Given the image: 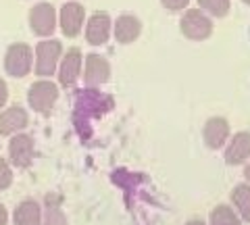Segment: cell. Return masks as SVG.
Here are the masks:
<instances>
[{"label":"cell","instance_id":"1","mask_svg":"<svg viewBox=\"0 0 250 225\" xmlns=\"http://www.w3.org/2000/svg\"><path fill=\"white\" fill-rule=\"evenodd\" d=\"M179 32L192 42H205L215 32L213 17H208L200 9H186L182 21H179Z\"/></svg>","mask_w":250,"mask_h":225},{"label":"cell","instance_id":"2","mask_svg":"<svg viewBox=\"0 0 250 225\" xmlns=\"http://www.w3.org/2000/svg\"><path fill=\"white\" fill-rule=\"evenodd\" d=\"M59 100V86L50 80H40L31 83L27 90V102L40 115H48Z\"/></svg>","mask_w":250,"mask_h":225},{"label":"cell","instance_id":"3","mask_svg":"<svg viewBox=\"0 0 250 225\" xmlns=\"http://www.w3.org/2000/svg\"><path fill=\"white\" fill-rule=\"evenodd\" d=\"M61 57H62V44L59 40H42V42H38L34 73H38L40 77L54 75L57 73Z\"/></svg>","mask_w":250,"mask_h":225},{"label":"cell","instance_id":"4","mask_svg":"<svg viewBox=\"0 0 250 225\" xmlns=\"http://www.w3.org/2000/svg\"><path fill=\"white\" fill-rule=\"evenodd\" d=\"M34 67V50L29 44H11L4 54V71L11 77H25Z\"/></svg>","mask_w":250,"mask_h":225},{"label":"cell","instance_id":"5","mask_svg":"<svg viewBox=\"0 0 250 225\" xmlns=\"http://www.w3.org/2000/svg\"><path fill=\"white\" fill-rule=\"evenodd\" d=\"M57 11L50 2H38L29 11V27L40 38H50L57 29Z\"/></svg>","mask_w":250,"mask_h":225},{"label":"cell","instance_id":"6","mask_svg":"<svg viewBox=\"0 0 250 225\" xmlns=\"http://www.w3.org/2000/svg\"><path fill=\"white\" fill-rule=\"evenodd\" d=\"M82 67H83V54L80 48H69L67 52H62L59 67H57L61 86L62 88L75 86V82L80 80V75H82Z\"/></svg>","mask_w":250,"mask_h":225},{"label":"cell","instance_id":"7","mask_svg":"<svg viewBox=\"0 0 250 225\" xmlns=\"http://www.w3.org/2000/svg\"><path fill=\"white\" fill-rule=\"evenodd\" d=\"M111 80V63L103 57V54L90 52L83 61V82L88 88L103 86Z\"/></svg>","mask_w":250,"mask_h":225},{"label":"cell","instance_id":"8","mask_svg":"<svg viewBox=\"0 0 250 225\" xmlns=\"http://www.w3.org/2000/svg\"><path fill=\"white\" fill-rule=\"evenodd\" d=\"M31 161H34V138L19 131L9 142V163L17 169H27Z\"/></svg>","mask_w":250,"mask_h":225},{"label":"cell","instance_id":"9","mask_svg":"<svg viewBox=\"0 0 250 225\" xmlns=\"http://www.w3.org/2000/svg\"><path fill=\"white\" fill-rule=\"evenodd\" d=\"M83 21H85V9L80 2H67L62 4V9L59 13V25L61 32L67 38H77L83 29Z\"/></svg>","mask_w":250,"mask_h":225},{"label":"cell","instance_id":"10","mask_svg":"<svg viewBox=\"0 0 250 225\" xmlns=\"http://www.w3.org/2000/svg\"><path fill=\"white\" fill-rule=\"evenodd\" d=\"M229 136H231V127L225 117H210L205 123V127H202V140H205V146L210 150L223 148L228 144Z\"/></svg>","mask_w":250,"mask_h":225},{"label":"cell","instance_id":"11","mask_svg":"<svg viewBox=\"0 0 250 225\" xmlns=\"http://www.w3.org/2000/svg\"><path fill=\"white\" fill-rule=\"evenodd\" d=\"M113 32V19L108 17V13L96 11L85 23V40L92 46H103L108 42Z\"/></svg>","mask_w":250,"mask_h":225},{"label":"cell","instance_id":"12","mask_svg":"<svg viewBox=\"0 0 250 225\" xmlns=\"http://www.w3.org/2000/svg\"><path fill=\"white\" fill-rule=\"evenodd\" d=\"M223 159L229 167L246 165L250 161V131H238V134H233V138L229 136Z\"/></svg>","mask_w":250,"mask_h":225},{"label":"cell","instance_id":"13","mask_svg":"<svg viewBox=\"0 0 250 225\" xmlns=\"http://www.w3.org/2000/svg\"><path fill=\"white\" fill-rule=\"evenodd\" d=\"M29 125V115L23 106H9L0 113V136H15Z\"/></svg>","mask_w":250,"mask_h":225},{"label":"cell","instance_id":"14","mask_svg":"<svg viewBox=\"0 0 250 225\" xmlns=\"http://www.w3.org/2000/svg\"><path fill=\"white\" fill-rule=\"evenodd\" d=\"M113 34L119 44H134L142 34V21L136 15H121L113 25Z\"/></svg>","mask_w":250,"mask_h":225},{"label":"cell","instance_id":"15","mask_svg":"<svg viewBox=\"0 0 250 225\" xmlns=\"http://www.w3.org/2000/svg\"><path fill=\"white\" fill-rule=\"evenodd\" d=\"M15 225H42V206L34 198H25L17 205L13 213Z\"/></svg>","mask_w":250,"mask_h":225},{"label":"cell","instance_id":"16","mask_svg":"<svg viewBox=\"0 0 250 225\" xmlns=\"http://www.w3.org/2000/svg\"><path fill=\"white\" fill-rule=\"evenodd\" d=\"M231 205H233V211L240 215V219L250 223V184L248 182L238 184L231 190Z\"/></svg>","mask_w":250,"mask_h":225},{"label":"cell","instance_id":"17","mask_svg":"<svg viewBox=\"0 0 250 225\" xmlns=\"http://www.w3.org/2000/svg\"><path fill=\"white\" fill-rule=\"evenodd\" d=\"M208 225H244V221L229 205H217L208 215Z\"/></svg>","mask_w":250,"mask_h":225},{"label":"cell","instance_id":"18","mask_svg":"<svg viewBox=\"0 0 250 225\" xmlns=\"http://www.w3.org/2000/svg\"><path fill=\"white\" fill-rule=\"evenodd\" d=\"M198 4L200 11H205L208 17H217V19L228 17L231 11V0H198Z\"/></svg>","mask_w":250,"mask_h":225},{"label":"cell","instance_id":"19","mask_svg":"<svg viewBox=\"0 0 250 225\" xmlns=\"http://www.w3.org/2000/svg\"><path fill=\"white\" fill-rule=\"evenodd\" d=\"M42 225H69L67 215L62 213L59 205L46 206V213H42Z\"/></svg>","mask_w":250,"mask_h":225},{"label":"cell","instance_id":"20","mask_svg":"<svg viewBox=\"0 0 250 225\" xmlns=\"http://www.w3.org/2000/svg\"><path fill=\"white\" fill-rule=\"evenodd\" d=\"M13 184V169H11V163L6 159H0V192L2 190H9Z\"/></svg>","mask_w":250,"mask_h":225},{"label":"cell","instance_id":"21","mask_svg":"<svg viewBox=\"0 0 250 225\" xmlns=\"http://www.w3.org/2000/svg\"><path fill=\"white\" fill-rule=\"evenodd\" d=\"M161 4L165 6L167 11H171V13H182V11L188 9L190 0H161Z\"/></svg>","mask_w":250,"mask_h":225},{"label":"cell","instance_id":"22","mask_svg":"<svg viewBox=\"0 0 250 225\" xmlns=\"http://www.w3.org/2000/svg\"><path fill=\"white\" fill-rule=\"evenodd\" d=\"M6 100H9V88H6L4 80H0V108L6 104Z\"/></svg>","mask_w":250,"mask_h":225},{"label":"cell","instance_id":"23","mask_svg":"<svg viewBox=\"0 0 250 225\" xmlns=\"http://www.w3.org/2000/svg\"><path fill=\"white\" fill-rule=\"evenodd\" d=\"M0 225H9V211L4 205H0Z\"/></svg>","mask_w":250,"mask_h":225},{"label":"cell","instance_id":"24","mask_svg":"<svg viewBox=\"0 0 250 225\" xmlns=\"http://www.w3.org/2000/svg\"><path fill=\"white\" fill-rule=\"evenodd\" d=\"M244 180L250 184V163H246V167H244Z\"/></svg>","mask_w":250,"mask_h":225},{"label":"cell","instance_id":"25","mask_svg":"<svg viewBox=\"0 0 250 225\" xmlns=\"http://www.w3.org/2000/svg\"><path fill=\"white\" fill-rule=\"evenodd\" d=\"M186 225H207V223L202 221V219H190V221H188Z\"/></svg>","mask_w":250,"mask_h":225},{"label":"cell","instance_id":"26","mask_svg":"<svg viewBox=\"0 0 250 225\" xmlns=\"http://www.w3.org/2000/svg\"><path fill=\"white\" fill-rule=\"evenodd\" d=\"M242 2H244V4H248V6H250V0H242Z\"/></svg>","mask_w":250,"mask_h":225}]
</instances>
